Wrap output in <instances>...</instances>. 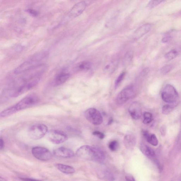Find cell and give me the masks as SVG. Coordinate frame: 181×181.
Wrapping results in <instances>:
<instances>
[{
  "label": "cell",
  "mask_w": 181,
  "mask_h": 181,
  "mask_svg": "<svg viewBox=\"0 0 181 181\" xmlns=\"http://www.w3.org/2000/svg\"><path fill=\"white\" fill-rule=\"evenodd\" d=\"M76 155L77 157L89 161L103 163L106 159L105 155L100 148L89 146H83L77 150Z\"/></svg>",
  "instance_id": "obj_1"
},
{
  "label": "cell",
  "mask_w": 181,
  "mask_h": 181,
  "mask_svg": "<svg viewBox=\"0 0 181 181\" xmlns=\"http://www.w3.org/2000/svg\"><path fill=\"white\" fill-rule=\"evenodd\" d=\"M40 101V99L35 95H30L22 99L16 104L7 109V113L10 116L16 112L31 107Z\"/></svg>",
  "instance_id": "obj_2"
},
{
  "label": "cell",
  "mask_w": 181,
  "mask_h": 181,
  "mask_svg": "<svg viewBox=\"0 0 181 181\" xmlns=\"http://www.w3.org/2000/svg\"><path fill=\"white\" fill-rule=\"evenodd\" d=\"M48 54L46 52H41L35 54L18 66L14 70V73L19 74L24 73L27 70L40 64L39 62L47 56Z\"/></svg>",
  "instance_id": "obj_3"
},
{
  "label": "cell",
  "mask_w": 181,
  "mask_h": 181,
  "mask_svg": "<svg viewBox=\"0 0 181 181\" xmlns=\"http://www.w3.org/2000/svg\"><path fill=\"white\" fill-rule=\"evenodd\" d=\"M40 79L41 76H36L29 79L22 80L23 83L11 92L10 96L13 98H16L27 92L38 84Z\"/></svg>",
  "instance_id": "obj_4"
},
{
  "label": "cell",
  "mask_w": 181,
  "mask_h": 181,
  "mask_svg": "<svg viewBox=\"0 0 181 181\" xmlns=\"http://www.w3.org/2000/svg\"><path fill=\"white\" fill-rule=\"evenodd\" d=\"M162 100L170 104H176L178 100V93L174 87L170 84H167L163 89L161 93Z\"/></svg>",
  "instance_id": "obj_5"
},
{
  "label": "cell",
  "mask_w": 181,
  "mask_h": 181,
  "mask_svg": "<svg viewBox=\"0 0 181 181\" xmlns=\"http://www.w3.org/2000/svg\"><path fill=\"white\" fill-rule=\"evenodd\" d=\"M48 132V128L43 124L38 123L31 126L28 129V135L32 140H38L43 138Z\"/></svg>",
  "instance_id": "obj_6"
},
{
  "label": "cell",
  "mask_w": 181,
  "mask_h": 181,
  "mask_svg": "<svg viewBox=\"0 0 181 181\" xmlns=\"http://www.w3.org/2000/svg\"><path fill=\"white\" fill-rule=\"evenodd\" d=\"M134 94V89L132 85H129L122 90L116 98V102L118 105L125 104L132 98Z\"/></svg>",
  "instance_id": "obj_7"
},
{
  "label": "cell",
  "mask_w": 181,
  "mask_h": 181,
  "mask_svg": "<svg viewBox=\"0 0 181 181\" xmlns=\"http://www.w3.org/2000/svg\"><path fill=\"white\" fill-rule=\"evenodd\" d=\"M84 115L87 120L95 125H100L103 122V118L102 114L96 109H89L85 112Z\"/></svg>",
  "instance_id": "obj_8"
},
{
  "label": "cell",
  "mask_w": 181,
  "mask_h": 181,
  "mask_svg": "<svg viewBox=\"0 0 181 181\" xmlns=\"http://www.w3.org/2000/svg\"><path fill=\"white\" fill-rule=\"evenodd\" d=\"M47 138L49 141L53 144H59L66 141L68 137L67 134L64 131L52 129L49 131Z\"/></svg>",
  "instance_id": "obj_9"
},
{
  "label": "cell",
  "mask_w": 181,
  "mask_h": 181,
  "mask_svg": "<svg viewBox=\"0 0 181 181\" xmlns=\"http://www.w3.org/2000/svg\"><path fill=\"white\" fill-rule=\"evenodd\" d=\"M32 153L36 159L41 161H47L52 157V154L47 148L35 146L32 149Z\"/></svg>",
  "instance_id": "obj_10"
},
{
  "label": "cell",
  "mask_w": 181,
  "mask_h": 181,
  "mask_svg": "<svg viewBox=\"0 0 181 181\" xmlns=\"http://www.w3.org/2000/svg\"><path fill=\"white\" fill-rule=\"evenodd\" d=\"M87 6L85 1H81L76 4L70 10L69 15L70 18H75L81 15L85 10Z\"/></svg>",
  "instance_id": "obj_11"
},
{
  "label": "cell",
  "mask_w": 181,
  "mask_h": 181,
  "mask_svg": "<svg viewBox=\"0 0 181 181\" xmlns=\"http://www.w3.org/2000/svg\"><path fill=\"white\" fill-rule=\"evenodd\" d=\"M129 112L133 119L137 120L142 117V110L140 105L137 102H133L129 106Z\"/></svg>",
  "instance_id": "obj_12"
},
{
  "label": "cell",
  "mask_w": 181,
  "mask_h": 181,
  "mask_svg": "<svg viewBox=\"0 0 181 181\" xmlns=\"http://www.w3.org/2000/svg\"><path fill=\"white\" fill-rule=\"evenodd\" d=\"M152 28V25L150 24H146L137 28L134 32L133 35L134 40H137L140 38L144 35L149 32Z\"/></svg>",
  "instance_id": "obj_13"
},
{
  "label": "cell",
  "mask_w": 181,
  "mask_h": 181,
  "mask_svg": "<svg viewBox=\"0 0 181 181\" xmlns=\"http://www.w3.org/2000/svg\"><path fill=\"white\" fill-rule=\"evenodd\" d=\"M53 154L55 157L64 158H71L74 156L73 151L64 147H60L55 149L53 151Z\"/></svg>",
  "instance_id": "obj_14"
},
{
  "label": "cell",
  "mask_w": 181,
  "mask_h": 181,
  "mask_svg": "<svg viewBox=\"0 0 181 181\" xmlns=\"http://www.w3.org/2000/svg\"><path fill=\"white\" fill-rule=\"evenodd\" d=\"M136 141V137L132 134H127L124 138V144L126 148L129 150H132L134 148Z\"/></svg>",
  "instance_id": "obj_15"
},
{
  "label": "cell",
  "mask_w": 181,
  "mask_h": 181,
  "mask_svg": "<svg viewBox=\"0 0 181 181\" xmlns=\"http://www.w3.org/2000/svg\"><path fill=\"white\" fill-rule=\"evenodd\" d=\"M70 74L66 72H60L55 77L54 85L55 86H58L64 83L70 77Z\"/></svg>",
  "instance_id": "obj_16"
},
{
  "label": "cell",
  "mask_w": 181,
  "mask_h": 181,
  "mask_svg": "<svg viewBox=\"0 0 181 181\" xmlns=\"http://www.w3.org/2000/svg\"><path fill=\"white\" fill-rule=\"evenodd\" d=\"M140 148L142 153L150 159H154L156 157V154L153 149L143 143H140Z\"/></svg>",
  "instance_id": "obj_17"
},
{
  "label": "cell",
  "mask_w": 181,
  "mask_h": 181,
  "mask_svg": "<svg viewBox=\"0 0 181 181\" xmlns=\"http://www.w3.org/2000/svg\"><path fill=\"white\" fill-rule=\"evenodd\" d=\"M142 134L147 142L152 146H157L158 144V140L155 134H150L146 130L142 131Z\"/></svg>",
  "instance_id": "obj_18"
},
{
  "label": "cell",
  "mask_w": 181,
  "mask_h": 181,
  "mask_svg": "<svg viewBox=\"0 0 181 181\" xmlns=\"http://www.w3.org/2000/svg\"><path fill=\"white\" fill-rule=\"evenodd\" d=\"M56 167L59 171L65 174H72L75 171V169L74 168L69 165L60 163L58 164Z\"/></svg>",
  "instance_id": "obj_19"
},
{
  "label": "cell",
  "mask_w": 181,
  "mask_h": 181,
  "mask_svg": "<svg viewBox=\"0 0 181 181\" xmlns=\"http://www.w3.org/2000/svg\"><path fill=\"white\" fill-rule=\"evenodd\" d=\"M91 66V63L87 61H84L80 63L78 65L77 68L79 70L81 71H86L90 69Z\"/></svg>",
  "instance_id": "obj_20"
},
{
  "label": "cell",
  "mask_w": 181,
  "mask_h": 181,
  "mask_svg": "<svg viewBox=\"0 0 181 181\" xmlns=\"http://www.w3.org/2000/svg\"><path fill=\"white\" fill-rule=\"evenodd\" d=\"M100 176L104 180L108 181H113L115 180V178L113 174L108 171H102Z\"/></svg>",
  "instance_id": "obj_21"
},
{
  "label": "cell",
  "mask_w": 181,
  "mask_h": 181,
  "mask_svg": "<svg viewBox=\"0 0 181 181\" xmlns=\"http://www.w3.org/2000/svg\"><path fill=\"white\" fill-rule=\"evenodd\" d=\"M178 54V51L176 49H173L167 53L165 57L166 60H171L176 58Z\"/></svg>",
  "instance_id": "obj_22"
},
{
  "label": "cell",
  "mask_w": 181,
  "mask_h": 181,
  "mask_svg": "<svg viewBox=\"0 0 181 181\" xmlns=\"http://www.w3.org/2000/svg\"><path fill=\"white\" fill-rule=\"evenodd\" d=\"M176 106V104H166L163 106L162 109V113L164 114L167 115L172 111L173 109Z\"/></svg>",
  "instance_id": "obj_23"
},
{
  "label": "cell",
  "mask_w": 181,
  "mask_h": 181,
  "mask_svg": "<svg viewBox=\"0 0 181 181\" xmlns=\"http://www.w3.org/2000/svg\"><path fill=\"white\" fill-rule=\"evenodd\" d=\"M152 120V114L149 112H146L143 115V123L144 124H148L151 122Z\"/></svg>",
  "instance_id": "obj_24"
},
{
  "label": "cell",
  "mask_w": 181,
  "mask_h": 181,
  "mask_svg": "<svg viewBox=\"0 0 181 181\" xmlns=\"http://www.w3.org/2000/svg\"><path fill=\"white\" fill-rule=\"evenodd\" d=\"M133 57V54L131 51H129L126 54L123 58V64L126 66L130 63Z\"/></svg>",
  "instance_id": "obj_25"
},
{
  "label": "cell",
  "mask_w": 181,
  "mask_h": 181,
  "mask_svg": "<svg viewBox=\"0 0 181 181\" xmlns=\"http://www.w3.org/2000/svg\"><path fill=\"white\" fill-rule=\"evenodd\" d=\"M126 73L125 72H123L119 76L116 80L115 83V89H117L118 86H119L120 84L121 83L123 80L124 79Z\"/></svg>",
  "instance_id": "obj_26"
},
{
  "label": "cell",
  "mask_w": 181,
  "mask_h": 181,
  "mask_svg": "<svg viewBox=\"0 0 181 181\" xmlns=\"http://www.w3.org/2000/svg\"><path fill=\"white\" fill-rule=\"evenodd\" d=\"M119 143L117 140L112 141L109 144V148L112 151H115L117 149Z\"/></svg>",
  "instance_id": "obj_27"
},
{
  "label": "cell",
  "mask_w": 181,
  "mask_h": 181,
  "mask_svg": "<svg viewBox=\"0 0 181 181\" xmlns=\"http://www.w3.org/2000/svg\"><path fill=\"white\" fill-rule=\"evenodd\" d=\"M117 65V62L112 61L110 62L104 66V69L108 70L110 69L113 70L115 69Z\"/></svg>",
  "instance_id": "obj_28"
},
{
  "label": "cell",
  "mask_w": 181,
  "mask_h": 181,
  "mask_svg": "<svg viewBox=\"0 0 181 181\" xmlns=\"http://www.w3.org/2000/svg\"><path fill=\"white\" fill-rule=\"evenodd\" d=\"M164 1H149L147 5V7L148 8L151 9L153 8L157 5L160 4Z\"/></svg>",
  "instance_id": "obj_29"
},
{
  "label": "cell",
  "mask_w": 181,
  "mask_h": 181,
  "mask_svg": "<svg viewBox=\"0 0 181 181\" xmlns=\"http://www.w3.org/2000/svg\"><path fill=\"white\" fill-rule=\"evenodd\" d=\"M172 66L171 65H165L162 67L160 69L161 73L162 74H165L168 73L172 69Z\"/></svg>",
  "instance_id": "obj_30"
},
{
  "label": "cell",
  "mask_w": 181,
  "mask_h": 181,
  "mask_svg": "<svg viewBox=\"0 0 181 181\" xmlns=\"http://www.w3.org/2000/svg\"><path fill=\"white\" fill-rule=\"evenodd\" d=\"M26 11L28 13H29L30 15L34 17L37 16L39 14V11L34 10V9H28L27 10H26Z\"/></svg>",
  "instance_id": "obj_31"
},
{
  "label": "cell",
  "mask_w": 181,
  "mask_h": 181,
  "mask_svg": "<svg viewBox=\"0 0 181 181\" xmlns=\"http://www.w3.org/2000/svg\"><path fill=\"white\" fill-rule=\"evenodd\" d=\"M93 134L98 137V138L101 139V140L104 139L105 137V135L103 133L98 131H94L93 132Z\"/></svg>",
  "instance_id": "obj_32"
},
{
  "label": "cell",
  "mask_w": 181,
  "mask_h": 181,
  "mask_svg": "<svg viewBox=\"0 0 181 181\" xmlns=\"http://www.w3.org/2000/svg\"><path fill=\"white\" fill-rule=\"evenodd\" d=\"M172 39V37L170 35H167L163 37L162 40V42L164 43H166L169 42Z\"/></svg>",
  "instance_id": "obj_33"
},
{
  "label": "cell",
  "mask_w": 181,
  "mask_h": 181,
  "mask_svg": "<svg viewBox=\"0 0 181 181\" xmlns=\"http://www.w3.org/2000/svg\"><path fill=\"white\" fill-rule=\"evenodd\" d=\"M125 180L126 181H136L134 177L130 174H128L126 176Z\"/></svg>",
  "instance_id": "obj_34"
},
{
  "label": "cell",
  "mask_w": 181,
  "mask_h": 181,
  "mask_svg": "<svg viewBox=\"0 0 181 181\" xmlns=\"http://www.w3.org/2000/svg\"><path fill=\"white\" fill-rule=\"evenodd\" d=\"M20 180L23 181H42L41 180H36V179L28 178H20Z\"/></svg>",
  "instance_id": "obj_35"
},
{
  "label": "cell",
  "mask_w": 181,
  "mask_h": 181,
  "mask_svg": "<svg viewBox=\"0 0 181 181\" xmlns=\"http://www.w3.org/2000/svg\"><path fill=\"white\" fill-rule=\"evenodd\" d=\"M161 134L163 136H165L166 133V128L164 126L162 127L160 129Z\"/></svg>",
  "instance_id": "obj_36"
},
{
  "label": "cell",
  "mask_w": 181,
  "mask_h": 181,
  "mask_svg": "<svg viewBox=\"0 0 181 181\" xmlns=\"http://www.w3.org/2000/svg\"><path fill=\"white\" fill-rule=\"evenodd\" d=\"M4 146V142L3 139L2 138L0 139V149L2 150L3 149Z\"/></svg>",
  "instance_id": "obj_37"
},
{
  "label": "cell",
  "mask_w": 181,
  "mask_h": 181,
  "mask_svg": "<svg viewBox=\"0 0 181 181\" xmlns=\"http://www.w3.org/2000/svg\"><path fill=\"white\" fill-rule=\"evenodd\" d=\"M113 120L112 119H111L109 121L108 123V125H109L110 124H111L112 123H113Z\"/></svg>",
  "instance_id": "obj_38"
},
{
  "label": "cell",
  "mask_w": 181,
  "mask_h": 181,
  "mask_svg": "<svg viewBox=\"0 0 181 181\" xmlns=\"http://www.w3.org/2000/svg\"><path fill=\"white\" fill-rule=\"evenodd\" d=\"M1 181H6L5 179L3 178H2L1 177Z\"/></svg>",
  "instance_id": "obj_39"
}]
</instances>
